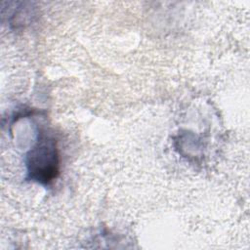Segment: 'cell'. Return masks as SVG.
I'll return each instance as SVG.
<instances>
[{
    "mask_svg": "<svg viewBox=\"0 0 250 250\" xmlns=\"http://www.w3.org/2000/svg\"><path fill=\"white\" fill-rule=\"evenodd\" d=\"M58 155L53 140L44 138L31 151L29 166L32 173H40L38 180L48 182L58 172Z\"/></svg>",
    "mask_w": 250,
    "mask_h": 250,
    "instance_id": "cell-1",
    "label": "cell"
}]
</instances>
